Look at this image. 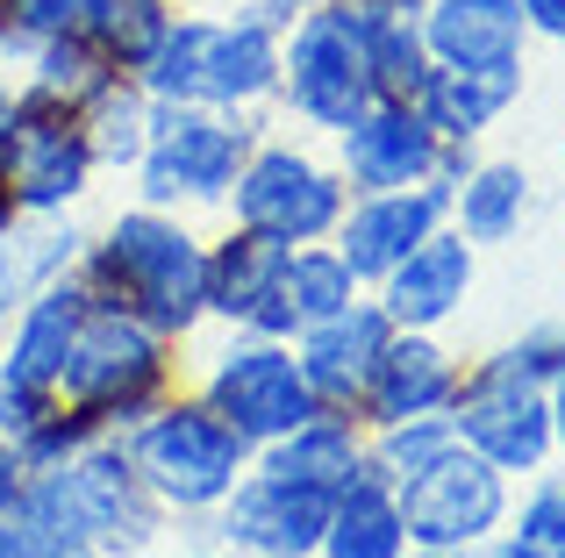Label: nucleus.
I'll return each instance as SVG.
<instances>
[{
  "label": "nucleus",
  "instance_id": "f257e3e1",
  "mask_svg": "<svg viewBox=\"0 0 565 558\" xmlns=\"http://www.w3.org/2000/svg\"><path fill=\"white\" fill-rule=\"evenodd\" d=\"M79 279L100 301L137 308L172 344H193V336L207 330V237L193 229V215L143 208V201L115 208L108 223L86 237Z\"/></svg>",
  "mask_w": 565,
  "mask_h": 558
},
{
  "label": "nucleus",
  "instance_id": "f03ea898",
  "mask_svg": "<svg viewBox=\"0 0 565 558\" xmlns=\"http://www.w3.org/2000/svg\"><path fill=\"white\" fill-rule=\"evenodd\" d=\"M14 516H22L51 551L94 545L108 558H143V551H158L172 537L166 502L143 487V473L122 451V437H94L79 459L29 473Z\"/></svg>",
  "mask_w": 565,
  "mask_h": 558
},
{
  "label": "nucleus",
  "instance_id": "7ed1b4c3",
  "mask_svg": "<svg viewBox=\"0 0 565 558\" xmlns=\"http://www.w3.org/2000/svg\"><path fill=\"white\" fill-rule=\"evenodd\" d=\"M265 129H273V108L230 115V108H201V100H158L151 143L129 172V194L143 208H172V215H222L236 172H244L250 143Z\"/></svg>",
  "mask_w": 565,
  "mask_h": 558
},
{
  "label": "nucleus",
  "instance_id": "20e7f679",
  "mask_svg": "<svg viewBox=\"0 0 565 558\" xmlns=\"http://www.w3.org/2000/svg\"><path fill=\"white\" fill-rule=\"evenodd\" d=\"M122 451L137 459L143 487L166 502L172 523H207L222 508V494L250 473V437H236L201 394L172 387L158 408H143L137 422L122 430Z\"/></svg>",
  "mask_w": 565,
  "mask_h": 558
},
{
  "label": "nucleus",
  "instance_id": "39448f33",
  "mask_svg": "<svg viewBox=\"0 0 565 558\" xmlns=\"http://www.w3.org/2000/svg\"><path fill=\"white\" fill-rule=\"evenodd\" d=\"M172 387H180V344H172L166 330H151L137 308L94 293L86 315H79V336H72L57 394H65L72 408H94V416L108 422V437H122L129 422H137L143 408H158Z\"/></svg>",
  "mask_w": 565,
  "mask_h": 558
},
{
  "label": "nucleus",
  "instance_id": "423d86ee",
  "mask_svg": "<svg viewBox=\"0 0 565 558\" xmlns=\"http://www.w3.org/2000/svg\"><path fill=\"white\" fill-rule=\"evenodd\" d=\"M373 108V65H365V0H322L279 29V100L287 129L337 137Z\"/></svg>",
  "mask_w": 565,
  "mask_h": 558
},
{
  "label": "nucleus",
  "instance_id": "0eeeda50",
  "mask_svg": "<svg viewBox=\"0 0 565 558\" xmlns=\"http://www.w3.org/2000/svg\"><path fill=\"white\" fill-rule=\"evenodd\" d=\"M344 208L351 186L330 165V151H316V137H301V129H265L230 186L222 223H250L279 244H330Z\"/></svg>",
  "mask_w": 565,
  "mask_h": 558
},
{
  "label": "nucleus",
  "instance_id": "6e6552de",
  "mask_svg": "<svg viewBox=\"0 0 565 558\" xmlns=\"http://www.w3.org/2000/svg\"><path fill=\"white\" fill-rule=\"evenodd\" d=\"M193 394H201L236 437H250V451L273 444V437H287V430H301L308 416H322V401H316V387H308L294 344L250 336V330H222V344L201 351Z\"/></svg>",
  "mask_w": 565,
  "mask_h": 558
},
{
  "label": "nucleus",
  "instance_id": "1a4fd4ad",
  "mask_svg": "<svg viewBox=\"0 0 565 558\" xmlns=\"http://www.w3.org/2000/svg\"><path fill=\"white\" fill-rule=\"evenodd\" d=\"M444 416H451L458 444L480 451L487 465H501L515 487L558 459V444H552V387L530 379V373H515L501 351H487V358L466 365L458 401L444 408Z\"/></svg>",
  "mask_w": 565,
  "mask_h": 558
},
{
  "label": "nucleus",
  "instance_id": "9d476101",
  "mask_svg": "<svg viewBox=\"0 0 565 558\" xmlns=\"http://www.w3.org/2000/svg\"><path fill=\"white\" fill-rule=\"evenodd\" d=\"M394 502H401V523H408V551H480L509 523L515 480L501 465H487L480 451L451 444L423 473L401 480Z\"/></svg>",
  "mask_w": 565,
  "mask_h": 558
},
{
  "label": "nucleus",
  "instance_id": "9b49d317",
  "mask_svg": "<svg viewBox=\"0 0 565 558\" xmlns=\"http://www.w3.org/2000/svg\"><path fill=\"white\" fill-rule=\"evenodd\" d=\"M330 508H337V494H316V487H301V480H279V473H265V465H250V473L222 494L215 516L193 523V530L215 537V545L236 551V558H316L322 530H330Z\"/></svg>",
  "mask_w": 565,
  "mask_h": 558
},
{
  "label": "nucleus",
  "instance_id": "f8f14e48",
  "mask_svg": "<svg viewBox=\"0 0 565 558\" xmlns=\"http://www.w3.org/2000/svg\"><path fill=\"white\" fill-rule=\"evenodd\" d=\"M100 186L94 143H86L79 115L65 108H29L22 100V137H14L8 194L22 208V223H51V215H79Z\"/></svg>",
  "mask_w": 565,
  "mask_h": 558
},
{
  "label": "nucleus",
  "instance_id": "ddd939ff",
  "mask_svg": "<svg viewBox=\"0 0 565 558\" xmlns=\"http://www.w3.org/2000/svg\"><path fill=\"white\" fill-rule=\"evenodd\" d=\"M437 129L408 100H373L359 122L330 137V165L344 172L351 194H394V186H423L437 172Z\"/></svg>",
  "mask_w": 565,
  "mask_h": 558
},
{
  "label": "nucleus",
  "instance_id": "4468645a",
  "mask_svg": "<svg viewBox=\"0 0 565 558\" xmlns=\"http://www.w3.org/2000/svg\"><path fill=\"white\" fill-rule=\"evenodd\" d=\"M444 223H451V194H444L437 180H423V186H394V194H351V208H344V223H337L330 244L351 258V272H359L365 287H380V279L394 272L415 244L437 237Z\"/></svg>",
  "mask_w": 565,
  "mask_h": 558
},
{
  "label": "nucleus",
  "instance_id": "2eb2a0df",
  "mask_svg": "<svg viewBox=\"0 0 565 558\" xmlns=\"http://www.w3.org/2000/svg\"><path fill=\"white\" fill-rule=\"evenodd\" d=\"M458 379H466V358L444 344V330H394L373 379H365L359 422L386 430V422H408V416H444L458 401Z\"/></svg>",
  "mask_w": 565,
  "mask_h": 558
},
{
  "label": "nucleus",
  "instance_id": "dca6fc26",
  "mask_svg": "<svg viewBox=\"0 0 565 558\" xmlns=\"http://www.w3.org/2000/svg\"><path fill=\"white\" fill-rule=\"evenodd\" d=\"M279 100V22L258 0L215 8L207 29V79H201V108H230V115H265Z\"/></svg>",
  "mask_w": 565,
  "mask_h": 558
},
{
  "label": "nucleus",
  "instance_id": "f3484780",
  "mask_svg": "<svg viewBox=\"0 0 565 558\" xmlns=\"http://www.w3.org/2000/svg\"><path fill=\"white\" fill-rule=\"evenodd\" d=\"M472 287H480V251H472V244L444 223L437 237L415 244V251L380 279L373 301L394 315V330H444V322L466 315Z\"/></svg>",
  "mask_w": 565,
  "mask_h": 558
},
{
  "label": "nucleus",
  "instance_id": "a211bd4d",
  "mask_svg": "<svg viewBox=\"0 0 565 558\" xmlns=\"http://www.w3.org/2000/svg\"><path fill=\"white\" fill-rule=\"evenodd\" d=\"M386 336H394V315L365 293V301H351L344 315L330 322H308L301 336H294V358H301L308 387H316L322 408H337V416H359L365 401V379H373Z\"/></svg>",
  "mask_w": 565,
  "mask_h": 558
},
{
  "label": "nucleus",
  "instance_id": "6ab92c4d",
  "mask_svg": "<svg viewBox=\"0 0 565 558\" xmlns=\"http://www.w3.org/2000/svg\"><path fill=\"white\" fill-rule=\"evenodd\" d=\"M86 301H94V293H86L79 272H65V279H51V287L29 293V301L8 315V330H0V379H22V387H51L57 394Z\"/></svg>",
  "mask_w": 565,
  "mask_h": 558
},
{
  "label": "nucleus",
  "instance_id": "aec40b11",
  "mask_svg": "<svg viewBox=\"0 0 565 558\" xmlns=\"http://www.w3.org/2000/svg\"><path fill=\"white\" fill-rule=\"evenodd\" d=\"M523 65H437L429 86L415 94L423 122L444 143H487L515 108H523Z\"/></svg>",
  "mask_w": 565,
  "mask_h": 558
},
{
  "label": "nucleus",
  "instance_id": "412c9836",
  "mask_svg": "<svg viewBox=\"0 0 565 558\" xmlns=\"http://www.w3.org/2000/svg\"><path fill=\"white\" fill-rule=\"evenodd\" d=\"M287 251L294 244L265 237V229H250V223H222L215 237H207V322H215V330H244L279 293Z\"/></svg>",
  "mask_w": 565,
  "mask_h": 558
},
{
  "label": "nucleus",
  "instance_id": "4be33fe9",
  "mask_svg": "<svg viewBox=\"0 0 565 558\" xmlns=\"http://www.w3.org/2000/svg\"><path fill=\"white\" fill-rule=\"evenodd\" d=\"M530 223H537V180L523 158H480L451 186V229L472 251H509V244H523Z\"/></svg>",
  "mask_w": 565,
  "mask_h": 558
},
{
  "label": "nucleus",
  "instance_id": "5701e85b",
  "mask_svg": "<svg viewBox=\"0 0 565 558\" xmlns=\"http://www.w3.org/2000/svg\"><path fill=\"white\" fill-rule=\"evenodd\" d=\"M250 465H265V473H279V480H301V487H316V494H344L351 480L373 473V459H365V422L337 416V408H322V416H308L301 430L258 444Z\"/></svg>",
  "mask_w": 565,
  "mask_h": 558
},
{
  "label": "nucleus",
  "instance_id": "b1692460",
  "mask_svg": "<svg viewBox=\"0 0 565 558\" xmlns=\"http://www.w3.org/2000/svg\"><path fill=\"white\" fill-rule=\"evenodd\" d=\"M423 36L437 65H523L530 22L515 0H423Z\"/></svg>",
  "mask_w": 565,
  "mask_h": 558
},
{
  "label": "nucleus",
  "instance_id": "393cba45",
  "mask_svg": "<svg viewBox=\"0 0 565 558\" xmlns=\"http://www.w3.org/2000/svg\"><path fill=\"white\" fill-rule=\"evenodd\" d=\"M365 65H373V100H408L429 86L437 57L423 36V8L408 0H365Z\"/></svg>",
  "mask_w": 565,
  "mask_h": 558
},
{
  "label": "nucleus",
  "instance_id": "a878e982",
  "mask_svg": "<svg viewBox=\"0 0 565 558\" xmlns=\"http://www.w3.org/2000/svg\"><path fill=\"white\" fill-rule=\"evenodd\" d=\"M316 558H408V523H401V502L380 473L351 480V487L337 494Z\"/></svg>",
  "mask_w": 565,
  "mask_h": 558
},
{
  "label": "nucleus",
  "instance_id": "bb28decb",
  "mask_svg": "<svg viewBox=\"0 0 565 558\" xmlns=\"http://www.w3.org/2000/svg\"><path fill=\"white\" fill-rule=\"evenodd\" d=\"M151 115H158V100L143 94L129 72H115V79L79 108V129H86V143H94L100 180H129V172H137L143 143H151Z\"/></svg>",
  "mask_w": 565,
  "mask_h": 558
},
{
  "label": "nucleus",
  "instance_id": "cd10ccee",
  "mask_svg": "<svg viewBox=\"0 0 565 558\" xmlns=\"http://www.w3.org/2000/svg\"><path fill=\"white\" fill-rule=\"evenodd\" d=\"M108 79H115V65L86 36H57V43H29L22 72H14V94H22L29 108H65V115H79Z\"/></svg>",
  "mask_w": 565,
  "mask_h": 558
},
{
  "label": "nucleus",
  "instance_id": "c85d7f7f",
  "mask_svg": "<svg viewBox=\"0 0 565 558\" xmlns=\"http://www.w3.org/2000/svg\"><path fill=\"white\" fill-rule=\"evenodd\" d=\"M279 293H287V308H294V322H330V315H344L351 301H365V279L351 272V258L337 251V244H294L287 251V272H279Z\"/></svg>",
  "mask_w": 565,
  "mask_h": 558
},
{
  "label": "nucleus",
  "instance_id": "c756f323",
  "mask_svg": "<svg viewBox=\"0 0 565 558\" xmlns=\"http://www.w3.org/2000/svg\"><path fill=\"white\" fill-rule=\"evenodd\" d=\"M172 14H180V0H94L86 43H94L115 72H137L143 57L158 51V36L172 29Z\"/></svg>",
  "mask_w": 565,
  "mask_h": 558
},
{
  "label": "nucleus",
  "instance_id": "7c9ffc66",
  "mask_svg": "<svg viewBox=\"0 0 565 558\" xmlns=\"http://www.w3.org/2000/svg\"><path fill=\"white\" fill-rule=\"evenodd\" d=\"M501 558H565V473H530L515 494L509 523H501Z\"/></svg>",
  "mask_w": 565,
  "mask_h": 558
},
{
  "label": "nucleus",
  "instance_id": "2f4dec72",
  "mask_svg": "<svg viewBox=\"0 0 565 558\" xmlns=\"http://www.w3.org/2000/svg\"><path fill=\"white\" fill-rule=\"evenodd\" d=\"M458 430L451 416H408V422H386V430H365V459H373V473L386 487H401L408 473H423L437 451H451Z\"/></svg>",
  "mask_w": 565,
  "mask_h": 558
},
{
  "label": "nucleus",
  "instance_id": "473e14b6",
  "mask_svg": "<svg viewBox=\"0 0 565 558\" xmlns=\"http://www.w3.org/2000/svg\"><path fill=\"white\" fill-rule=\"evenodd\" d=\"M94 437H108V422H100L94 408H72V401H65L57 416H43V422H36V430H29L14 451H22V465H29V473H43V465L79 459V451L94 444Z\"/></svg>",
  "mask_w": 565,
  "mask_h": 558
},
{
  "label": "nucleus",
  "instance_id": "72a5a7b5",
  "mask_svg": "<svg viewBox=\"0 0 565 558\" xmlns=\"http://www.w3.org/2000/svg\"><path fill=\"white\" fill-rule=\"evenodd\" d=\"M94 0H0V29L14 43H57V36H86Z\"/></svg>",
  "mask_w": 565,
  "mask_h": 558
},
{
  "label": "nucleus",
  "instance_id": "f704fd0d",
  "mask_svg": "<svg viewBox=\"0 0 565 558\" xmlns=\"http://www.w3.org/2000/svg\"><path fill=\"white\" fill-rule=\"evenodd\" d=\"M501 358H509L515 373H530V379H544V387H552V379L565 373V322L558 315L530 322L523 336H509V344H501Z\"/></svg>",
  "mask_w": 565,
  "mask_h": 558
},
{
  "label": "nucleus",
  "instance_id": "c9c22d12",
  "mask_svg": "<svg viewBox=\"0 0 565 558\" xmlns=\"http://www.w3.org/2000/svg\"><path fill=\"white\" fill-rule=\"evenodd\" d=\"M57 408H65V394L22 387V379H0V437H8V444H22V437L36 430L43 416H57Z\"/></svg>",
  "mask_w": 565,
  "mask_h": 558
},
{
  "label": "nucleus",
  "instance_id": "e433bc0d",
  "mask_svg": "<svg viewBox=\"0 0 565 558\" xmlns=\"http://www.w3.org/2000/svg\"><path fill=\"white\" fill-rule=\"evenodd\" d=\"M14 137H22V94H14V79H0V194H8V165H14Z\"/></svg>",
  "mask_w": 565,
  "mask_h": 558
},
{
  "label": "nucleus",
  "instance_id": "4c0bfd02",
  "mask_svg": "<svg viewBox=\"0 0 565 558\" xmlns=\"http://www.w3.org/2000/svg\"><path fill=\"white\" fill-rule=\"evenodd\" d=\"M530 22V43H558L565 51V0H515Z\"/></svg>",
  "mask_w": 565,
  "mask_h": 558
},
{
  "label": "nucleus",
  "instance_id": "58836bf2",
  "mask_svg": "<svg viewBox=\"0 0 565 558\" xmlns=\"http://www.w3.org/2000/svg\"><path fill=\"white\" fill-rule=\"evenodd\" d=\"M0 558H51V545H43L22 516H0Z\"/></svg>",
  "mask_w": 565,
  "mask_h": 558
},
{
  "label": "nucleus",
  "instance_id": "ea45409f",
  "mask_svg": "<svg viewBox=\"0 0 565 558\" xmlns=\"http://www.w3.org/2000/svg\"><path fill=\"white\" fill-rule=\"evenodd\" d=\"M22 480H29V465H22V451L0 437V516H14V502H22Z\"/></svg>",
  "mask_w": 565,
  "mask_h": 558
},
{
  "label": "nucleus",
  "instance_id": "a19ab883",
  "mask_svg": "<svg viewBox=\"0 0 565 558\" xmlns=\"http://www.w3.org/2000/svg\"><path fill=\"white\" fill-rule=\"evenodd\" d=\"M143 558H236V551H222L215 537L193 530V545H158V551H143Z\"/></svg>",
  "mask_w": 565,
  "mask_h": 558
},
{
  "label": "nucleus",
  "instance_id": "79ce46f5",
  "mask_svg": "<svg viewBox=\"0 0 565 558\" xmlns=\"http://www.w3.org/2000/svg\"><path fill=\"white\" fill-rule=\"evenodd\" d=\"M552 444H558V459H565V373L552 379Z\"/></svg>",
  "mask_w": 565,
  "mask_h": 558
},
{
  "label": "nucleus",
  "instance_id": "37998d69",
  "mask_svg": "<svg viewBox=\"0 0 565 558\" xmlns=\"http://www.w3.org/2000/svg\"><path fill=\"white\" fill-rule=\"evenodd\" d=\"M51 558H108V551H94V545H72V551H51Z\"/></svg>",
  "mask_w": 565,
  "mask_h": 558
},
{
  "label": "nucleus",
  "instance_id": "c03bdc74",
  "mask_svg": "<svg viewBox=\"0 0 565 558\" xmlns=\"http://www.w3.org/2000/svg\"><path fill=\"white\" fill-rule=\"evenodd\" d=\"M458 558H501V545H480V551H458Z\"/></svg>",
  "mask_w": 565,
  "mask_h": 558
},
{
  "label": "nucleus",
  "instance_id": "a18cd8bd",
  "mask_svg": "<svg viewBox=\"0 0 565 558\" xmlns=\"http://www.w3.org/2000/svg\"><path fill=\"white\" fill-rule=\"evenodd\" d=\"M558 194H565V137H558Z\"/></svg>",
  "mask_w": 565,
  "mask_h": 558
},
{
  "label": "nucleus",
  "instance_id": "49530a36",
  "mask_svg": "<svg viewBox=\"0 0 565 558\" xmlns=\"http://www.w3.org/2000/svg\"><path fill=\"white\" fill-rule=\"evenodd\" d=\"M408 558H458V551H408Z\"/></svg>",
  "mask_w": 565,
  "mask_h": 558
},
{
  "label": "nucleus",
  "instance_id": "de8ad7c7",
  "mask_svg": "<svg viewBox=\"0 0 565 558\" xmlns=\"http://www.w3.org/2000/svg\"><path fill=\"white\" fill-rule=\"evenodd\" d=\"M408 8H423V0H408Z\"/></svg>",
  "mask_w": 565,
  "mask_h": 558
}]
</instances>
